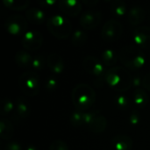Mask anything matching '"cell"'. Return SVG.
Wrapping results in <instances>:
<instances>
[{
	"label": "cell",
	"mask_w": 150,
	"mask_h": 150,
	"mask_svg": "<svg viewBox=\"0 0 150 150\" xmlns=\"http://www.w3.org/2000/svg\"><path fill=\"white\" fill-rule=\"evenodd\" d=\"M105 82L119 93H123L133 86V76L127 68L114 66L106 69Z\"/></svg>",
	"instance_id": "cell-1"
},
{
	"label": "cell",
	"mask_w": 150,
	"mask_h": 150,
	"mask_svg": "<svg viewBox=\"0 0 150 150\" xmlns=\"http://www.w3.org/2000/svg\"><path fill=\"white\" fill-rule=\"evenodd\" d=\"M119 58L121 63L130 70L142 69L147 62L144 52L137 45H127L122 47L119 52Z\"/></svg>",
	"instance_id": "cell-2"
},
{
	"label": "cell",
	"mask_w": 150,
	"mask_h": 150,
	"mask_svg": "<svg viewBox=\"0 0 150 150\" xmlns=\"http://www.w3.org/2000/svg\"><path fill=\"white\" fill-rule=\"evenodd\" d=\"M71 99L76 109L84 112L91 108L95 103L96 92L90 84L81 83L73 88Z\"/></svg>",
	"instance_id": "cell-3"
},
{
	"label": "cell",
	"mask_w": 150,
	"mask_h": 150,
	"mask_svg": "<svg viewBox=\"0 0 150 150\" xmlns=\"http://www.w3.org/2000/svg\"><path fill=\"white\" fill-rule=\"evenodd\" d=\"M47 30L58 39H66L72 34V24L69 19L60 13H54L47 19Z\"/></svg>",
	"instance_id": "cell-4"
},
{
	"label": "cell",
	"mask_w": 150,
	"mask_h": 150,
	"mask_svg": "<svg viewBox=\"0 0 150 150\" xmlns=\"http://www.w3.org/2000/svg\"><path fill=\"white\" fill-rule=\"evenodd\" d=\"M20 91L26 96H36L40 89V80L38 73L33 70L23 72L18 81Z\"/></svg>",
	"instance_id": "cell-5"
},
{
	"label": "cell",
	"mask_w": 150,
	"mask_h": 150,
	"mask_svg": "<svg viewBox=\"0 0 150 150\" xmlns=\"http://www.w3.org/2000/svg\"><path fill=\"white\" fill-rule=\"evenodd\" d=\"M83 66L85 71L94 77L93 82L96 86H101L104 83L106 69L101 60L93 55H87L83 61Z\"/></svg>",
	"instance_id": "cell-6"
},
{
	"label": "cell",
	"mask_w": 150,
	"mask_h": 150,
	"mask_svg": "<svg viewBox=\"0 0 150 150\" xmlns=\"http://www.w3.org/2000/svg\"><path fill=\"white\" fill-rule=\"evenodd\" d=\"M84 126L94 134H102L107 127L106 118L98 110L84 112Z\"/></svg>",
	"instance_id": "cell-7"
},
{
	"label": "cell",
	"mask_w": 150,
	"mask_h": 150,
	"mask_svg": "<svg viewBox=\"0 0 150 150\" xmlns=\"http://www.w3.org/2000/svg\"><path fill=\"white\" fill-rule=\"evenodd\" d=\"M123 33L122 23L116 19H108L103 25L101 29V37L104 40L108 42H113L118 40Z\"/></svg>",
	"instance_id": "cell-8"
},
{
	"label": "cell",
	"mask_w": 150,
	"mask_h": 150,
	"mask_svg": "<svg viewBox=\"0 0 150 150\" xmlns=\"http://www.w3.org/2000/svg\"><path fill=\"white\" fill-rule=\"evenodd\" d=\"M28 21L27 19L20 14H11L10 15L5 22L4 27L6 31L12 35H24L27 29Z\"/></svg>",
	"instance_id": "cell-9"
},
{
	"label": "cell",
	"mask_w": 150,
	"mask_h": 150,
	"mask_svg": "<svg viewBox=\"0 0 150 150\" xmlns=\"http://www.w3.org/2000/svg\"><path fill=\"white\" fill-rule=\"evenodd\" d=\"M43 40V35L40 32L35 29H29L22 36L21 44L25 49L28 51H34L41 47Z\"/></svg>",
	"instance_id": "cell-10"
},
{
	"label": "cell",
	"mask_w": 150,
	"mask_h": 150,
	"mask_svg": "<svg viewBox=\"0 0 150 150\" xmlns=\"http://www.w3.org/2000/svg\"><path fill=\"white\" fill-rule=\"evenodd\" d=\"M101 20L102 13L100 11L96 9H88L84 11L79 18V23L81 26L86 30L95 28L99 25Z\"/></svg>",
	"instance_id": "cell-11"
},
{
	"label": "cell",
	"mask_w": 150,
	"mask_h": 150,
	"mask_svg": "<svg viewBox=\"0 0 150 150\" xmlns=\"http://www.w3.org/2000/svg\"><path fill=\"white\" fill-rule=\"evenodd\" d=\"M133 39L141 48H150V26H140L134 30Z\"/></svg>",
	"instance_id": "cell-12"
},
{
	"label": "cell",
	"mask_w": 150,
	"mask_h": 150,
	"mask_svg": "<svg viewBox=\"0 0 150 150\" xmlns=\"http://www.w3.org/2000/svg\"><path fill=\"white\" fill-rule=\"evenodd\" d=\"M14 103H15V107H14L12 117L18 120H25L30 115V112H31L29 102L25 98L18 97L15 99Z\"/></svg>",
	"instance_id": "cell-13"
},
{
	"label": "cell",
	"mask_w": 150,
	"mask_h": 150,
	"mask_svg": "<svg viewBox=\"0 0 150 150\" xmlns=\"http://www.w3.org/2000/svg\"><path fill=\"white\" fill-rule=\"evenodd\" d=\"M58 6L64 14L72 17L78 15L82 11V4L78 0H60Z\"/></svg>",
	"instance_id": "cell-14"
},
{
	"label": "cell",
	"mask_w": 150,
	"mask_h": 150,
	"mask_svg": "<svg viewBox=\"0 0 150 150\" xmlns=\"http://www.w3.org/2000/svg\"><path fill=\"white\" fill-rule=\"evenodd\" d=\"M47 64L49 69L54 73V74H60L64 70L65 68V62L64 59L62 58V55H60L57 53H51L47 56Z\"/></svg>",
	"instance_id": "cell-15"
},
{
	"label": "cell",
	"mask_w": 150,
	"mask_h": 150,
	"mask_svg": "<svg viewBox=\"0 0 150 150\" xmlns=\"http://www.w3.org/2000/svg\"><path fill=\"white\" fill-rule=\"evenodd\" d=\"M146 18V11L141 5H133L127 12L128 22L132 25H137L144 21Z\"/></svg>",
	"instance_id": "cell-16"
},
{
	"label": "cell",
	"mask_w": 150,
	"mask_h": 150,
	"mask_svg": "<svg viewBox=\"0 0 150 150\" xmlns=\"http://www.w3.org/2000/svg\"><path fill=\"white\" fill-rule=\"evenodd\" d=\"M25 18L32 24L40 25L46 20V14L40 7H29L25 11Z\"/></svg>",
	"instance_id": "cell-17"
},
{
	"label": "cell",
	"mask_w": 150,
	"mask_h": 150,
	"mask_svg": "<svg viewBox=\"0 0 150 150\" xmlns=\"http://www.w3.org/2000/svg\"><path fill=\"white\" fill-rule=\"evenodd\" d=\"M112 144L116 150H131L134 146V142L130 136L120 134L112 138Z\"/></svg>",
	"instance_id": "cell-18"
},
{
	"label": "cell",
	"mask_w": 150,
	"mask_h": 150,
	"mask_svg": "<svg viewBox=\"0 0 150 150\" xmlns=\"http://www.w3.org/2000/svg\"><path fill=\"white\" fill-rule=\"evenodd\" d=\"M33 58V57L32 56V54L26 49H19L18 51H17L14 56L16 64L21 68H26L31 66Z\"/></svg>",
	"instance_id": "cell-19"
},
{
	"label": "cell",
	"mask_w": 150,
	"mask_h": 150,
	"mask_svg": "<svg viewBox=\"0 0 150 150\" xmlns=\"http://www.w3.org/2000/svg\"><path fill=\"white\" fill-rule=\"evenodd\" d=\"M119 59V54H117L112 48H105L101 53V61L105 67H114Z\"/></svg>",
	"instance_id": "cell-20"
},
{
	"label": "cell",
	"mask_w": 150,
	"mask_h": 150,
	"mask_svg": "<svg viewBox=\"0 0 150 150\" xmlns=\"http://www.w3.org/2000/svg\"><path fill=\"white\" fill-rule=\"evenodd\" d=\"M14 134V127L12 123L6 119H2L0 121V137L4 141H10Z\"/></svg>",
	"instance_id": "cell-21"
},
{
	"label": "cell",
	"mask_w": 150,
	"mask_h": 150,
	"mask_svg": "<svg viewBox=\"0 0 150 150\" xmlns=\"http://www.w3.org/2000/svg\"><path fill=\"white\" fill-rule=\"evenodd\" d=\"M133 100L135 105L143 108L149 103V94L142 88H137L133 93Z\"/></svg>",
	"instance_id": "cell-22"
},
{
	"label": "cell",
	"mask_w": 150,
	"mask_h": 150,
	"mask_svg": "<svg viewBox=\"0 0 150 150\" xmlns=\"http://www.w3.org/2000/svg\"><path fill=\"white\" fill-rule=\"evenodd\" d=\"M88 35L83 29H76L71 34V43L76 47H81L86 43Z\"/></svg>",
	"instance_id": "cell-23"
},
{
	"label": "cell",
	"mask_w": 150,
	"mask_h": 150,
	"mask_svg": "<svg viewBox=\"0 0 150 150\" xmlns=\"http://www.w3.org/2000/svg\"><path fill=\"white\" fill-rule=\"evenodd\" d=\"M112 11L119 17H123L128 12L127 4L124 0H113L111 1Z\"/></svg>",
	"instance_id": "cell-24"
},
{
	"label": "cell",
	"mask_w": 150,
	"mask_h": 150,
	"mask_svg": "<svg viewBox=\"0 0 150 150\" xmlns=\"http://www.w3.org/2000/svg\"><path fill=\"white\" fill-rule=\"evenodd\" d=\"M4 5L9 9L15 11H21L25 9H28L30 4L29 0H2Z\"/></svg>",
	"instance_id": "cell-25"
},
{
	"label": "cell",
	"mask_w": 150,
	"mask_h": 150,
	"mask_svg": "<svg viewBox=\"0 0 150 150\" xmlns=\"http://www.w3.org/2000/svg\"><path fill=\"white\" fill-rule=\"evenodd\" d=\"M70 124L74 127H80L84 125V112L80 110H74L69 117Z\"/></svg>",
	"instance_id": "cell-26"
},
{
	"label": "cell",
	"mask_w": 150,
	"mask_h": 150,
	"mask_svg": "<svg viewBox=\"0 0 150 150\" xmlns=\"http://www.w3.org/2000/svg\"><path fill=\"white\" fill-rule=\"evenodd\" d=\"M15 107L14 101L10 98H4L1 101L0 105V114L2 116H5L10 114L11 112H13Z\"/></svg>",
	"instance_id": "cell-27"
},
{
	"label": "cell",
	"mask_w": 150,
	"mask_h": 150,
	"mask_svg": "<svg viewBox=\"0 0 150 150\" xmlns=\"http://www.w3.org/2000/svg\"><path fill=\"white\" fill-rule=\"evenodd\" d=\"M114 103L119 109L123 111L129 107V99L124 93H118L114 98Z\"/></svg>",
	"instance_id": "cell-28"
},
{
	"label": "cell",
	"mask_w": 150,
	"mask_h": 150,
	"mask_svg": "<svg viewBox=\"0 0 150 150\" xmlns=\"http://www.w3.org/2000/svg\"><path fill=\"white\" fill-rule=\"evenodd\" d=\"M44 65H45V60H44L43 55L37 54L33 58L31 68L33 69V71H39V70H41L44 68Z\"/></svg>",
	"instance_id": "cell-29"
},
{
	"label": "cell",
	"mask_w": 150,
	"mask_h": 150,
	"mask_svg": "<svg viewBox=\"0 0 150 150\" xmlns=\"http://www.w3.org/2000/svg\"><path fill=\"white\" fill-rule=\"evenodd\" d=\"M57 86H58V79L56 78V76H49L47 77L45 83H44V87H45L47 91L52 92V91H55Z\"/></svg>",
	"instance_id": "cell-30"
},
{
	"label": "cell",
	"mask_w": 150,
	"mask_h": 150,
	"mask_svg": "<svg viewBox=\"0 0 150 150\" xmlns=\"http://www.w3.org/2000/svg\"><path fill=\"white\" fill-rule=\"evenodd\" d=\"M48 150H69V148L64 141L55 140L51 143Z\"/></svg>",
	"instance_id": "cell-31"
},
{
	"label": "cell",
	"mask_w": 150,
	"mask_h": 150,
	"mask_svg": "<svg viewBox=\"0 0 150 150\" xmlns=\"http://www.w3.org/2000/svg\"><path fill=\"white\" fill-rule=\"evenodd\" d=\"M128 121L130 123L131 126L135 127L138 126L141 122V114L137 110H134L131 112L129 118H128Z\"/></svg>",
	"instance_id": "cell-32"
},
{
	"label": "cell",
	"mask_w": 150,
	"mask_h": 150,
	"mask_svg": "<svg viewBox=\"0 0 150 150\" xmlns=\"http://www.w3.org/2000/svg\"><path fill=\"white\" fill-rule=\"evenodd\" d=\"M4 150H22V145L17 141H9L5 144Z\"/></svg>",
	"instance_id": "cell-33"
},
{
	"label": "cell",
	"mask_w": 150,
	"mask_h": 150,
	"mask_svg": "<svg viewBox=\"0 0 150 150\" xmlns=\"http://www.w3.org/2000/svg\"><path fill=\"white\" fill-rule=\"evenodd\" d=\"M37 4L40 7H51L56 4V0H38Z\"/></svg>",
	"instance_id": "cell-34"
},
{
	"label": "cell",
	"mask_w": 150,
	"mask_h": 150,
	"mask_svg": "<svg viewBox=\"0 0 150 150\" xmlns=\"http://www.w3.org/2000/svg\"><path fill=\"white\" fill-rule=\"evenodd\" d=\"M142 80L143 77H142L140 75H135L133 76V86L137 88H141V86H142Z\"/></svg>",
	"instance_id": "cell-35"
},
{
	"label": "cell",
	"mask_w": 150,
	"mask_h": 150,
	"mask_svg": "<svg viewBox=\"0 0 150 150\" xmlns=\"http://www.w3.org/2000/svg\"><path fill=\"white\" fill-rule=\"evenodd\" d=\"M142 87H143L145 90L150 91V72H148V73L143 76Z\"/></svg>",
	"instance_id": "cell-36"
},
{
	"label": "cell",
	"mask_w": 150,
	"mask_h": 150,
	"mask_svg": "<svg viewBox=\"0 0 150 150\" xmlns=\"http://www.w3.org/2000/svg\"><path fill=\"white\" fill-rule=\"evenodd\" d=\"M83 3L87 6H94L98 3V0H83Z\"/></svg>",
	"instance_id": "cell-37"
},
{
	"label": "cell",
	"mask_w": 150,
	"mask_h": 150,
	"mask_svg": "<svg viewBox=\"0 0 150 150\" xmlns=\"http://www.w3.org/2000/svg\"><path fill=\"white\" fill-rule=\"evenodd\" d=\"M25 150H38V149H37V147H36L35 145L29 144V145L26 146V148H25Z\"/></svg>",
	"instance_id": "cell-38"
}]
</instances>
